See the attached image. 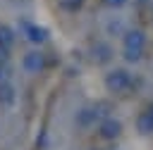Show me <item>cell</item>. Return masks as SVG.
<instances>
[{
  "mask_svg": "<svg viewBox=\"0 0 153 150\" xmlns=\"http://www.w3.org/2000/svg\"><path fill=\"white\" fill-rule=\"evenodd\" d=\"M7 81V67H5V62L0 64V83H5Z\"/></svg>",
  "mask_w": 153,
  "mask_h": 150,
  "instance_id": "5bb4252c",
  "label": "cell"
},
{
  "mask_svg": "<svg viewBox=\"0 0 153 150\" xmlns=\"http://www.w3.org/2000/svg\"><path fill=\"white\" fill-rule=\"evenodd\" d=\"M105 86L110 93H124L127 88H131V74L127 69H110L105 74Z\"/></svg>",
  "mask_w": 153,
  "mask_h": 150,
  "instance_id": "6da1fadb",
  "label": "cell"
},
{
  "mask_svg": "<svg viewBox=\"0 0 153 150\" xmlns=\"http://www.w3.org/2000/svg\"><path fill=\"white\" fill-rule=\"evenodd\" d=\"M93 57H96L98 62H108V60L112 57V48H110L108 43H96V45H93Z\"/></svg>",
  "mask_w": 153,
  "mask_h": 150,
  "instance_id": "ba28073f",
  "label": "cell"
},
{
  "mask_svg": "<svg viewBox=\"0 0 153 150\" xmlns=\"http://www.w3.org/2000/svg\"><path fill=\"white\" fill-rule=\"evenodd\" d=\"M43 64H45V57H43L41 50H31L22 57V69L29 71V74H38L43 69Z\"/></svg>",
  "mask_w": 153,
  "mask_h": 150,
  "instance_id": "7a4b0ae2",
  "label": "cell"
},
{
  "mask_svg": "<svg viewBox=\"0 0 153 150\" xmlns=\"http://www.w3.org/2000/svg\"><path fill=\"white\" fill-rule=\"evenodd\" d=\"M14 43V31L10 26H0V45L2 48H12Z\"/></svg>",
  "mask_w": 153,
  "mask_h": 150,
  "instance_id": "30bf717a",
  "label": "cell"
},
{
  "mask_svg": "<svg viewBox=\"0 0 153 150\" xmlns=\"http://www.w3.org/2000/svg\"><path fill=\"white\" fill-rule=\"evenodd\" d=\"M124 48H127V50H139V52H143V48H146V36H143V31H141V29H129V31L124 33Z\"/></svg>",
  "mask_w": 153,
  "mask_h": 150,
  "instance_id": "277c9868",
  "label": "cell"
},
{
  "mask_svg": "<svg viewBox=\"0 0 153 150\" xmlns=\"http://www.w3.org/2000/svg\"><path fill=\"white\" fill-rule=\"evenodd\" d=\"M120 133H122V121H120V119L108 117V119L100 121V136H103V138H117Z\"/></svg>",
  "mask_w": 153,
  "mask_h": 150,
  "instance_id": "5b68a950",
  "label": "cell"
},
{
  "mask_svg": "<svg viewBox=\"0 0 153 150\" xmlns=\"http://www.w3.org/2000/svg\"><path fill=\"white\" fill-rule=\"evenodd\" d=\"M141 55H143V52H139V50H127V48H124V52H122V57H124L127 62H139Z\"/></svg>",
  "mask_w": 153,
  "mask_h": 150,
  "instance_id": "8fae6325",
  "label": "cell"
},
{
  "mask_svg": "<svg viewBox=\"0 0 153 150\" xmlns=\"http://www.w3.org/2000/svg\"><path fill=\"white\" fill-rule=\"evenodd\" d=\"M100 117H103V114L98 112V107H84V110L76 112V124H79V126H91V124H96Z\"/></svg>",
  "mask_w": 153,
  "mask_h": 150,
  "instance_id": "8992f818",
  "label": "cell"
},
{
  "mask_svg": "<svg viewBox=\"0 0 153 150\" xmlns=\"http://www.w3.org/2000/svg\"><path fill=\"white\" fill-rule=\"evenodd\" d=\"M108 31H122V24L120 21H110L108 24Z\"/></svg>",
  "mask_w": 153,
  "mask_h": 150,
  "instance_id": "9a60e30c",
  "label": "cell"
},
{
  "mask_svg": "<svg viewBox=\"0 0 153 150\" xmlns=\"http://www.w3.org/2000/svg\"><path fill=\"white\" fill-rule=\"evenodd\" d=\"M81 2H84V0H60V5H62L65 10H76V7H81Z\"/></svg>",
  "mask_w": 153,
  "mask_h": 150,
  "instance_id": "7c38bea8",
  "label": "cell"
},
{
  "mask_svg": "<svg viewBox=\"0 0 153 150\" xmlns=\"http://www.w3.org/2000/svg\"><path fill=\"white\" fill-rule=\"evenodd\" d=\"M0 102H5V105H12L14 102V88L5 81V83H0Z\"/></svg>",
  "mask_w": 153,
  "mask_h": 150,
  "instance_id": "9c48e42d",
  "label": "cell"
},
{
  "mask_svg": "<svg viewBox=\"0 0 153 150\" xmlns=\"http://www.w3.org/2000/svg\"><path fill=\"white\" fill-rule=\"evenodd\" d=\"M22 29H24L26 40L33 43V45H41V43L48 40V31H45L43 26H36V24H26V21H22Z\"/></svg>",
  "mask_w": 153,
  "mask_h": 150,
  "instance_id": "3957f363",
  "label": "cell"
},
{
  "mask_svg": "<svg viewBox=\"0 0 153 150\" xmlns=\"http://www.w3.org/2000/svg\"><path fill=\"white\" fill-rule=\"evenodd\" d=\"M105 5H108V7L120 10V7H124V5H127V0H105Z\"/></svg>",
  "mask_w": 153,
  "mask_h": 150,
  "instance_id": "4fadbf2b",
  "label": "cell"
},
{
  "mask_svg": "<svg viewBox=\"0 0 153 150\" xmlns=\"http://www.w3.org/2000/svg\"><path fill=\"white\" fill-rule=\"evenodd\" d=\"M136 129H139L141 133H153V110L139 114V119H136Z\"/></svg>",
  "mask_w": 153,
  "mask_h": 150,
  "instance_id": "52a82bcc",
  "label": "cell"
}]
</instances>
